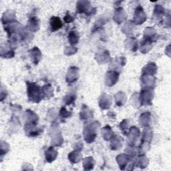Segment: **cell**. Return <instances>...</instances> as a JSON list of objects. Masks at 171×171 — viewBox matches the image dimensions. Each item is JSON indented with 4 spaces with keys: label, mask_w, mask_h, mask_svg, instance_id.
<instances>
[{
    "label": "cell",
    "mask_w": 171,
    "mask_h": 171,
    "mask_svg": "<svg viewBox=\"0 0 171 171\" xmlns=\"http://www.w3.org/2000/svg\"><path fill=\"white\" fill-rule=\"evenodd\" d=\"M51 26H52V31H55L59 28H61L62 26V24L60 21V20L58 17H53L50 20Z\"/></svg>",
    "instance_id": "6da1fadb"
}]
</instances>
